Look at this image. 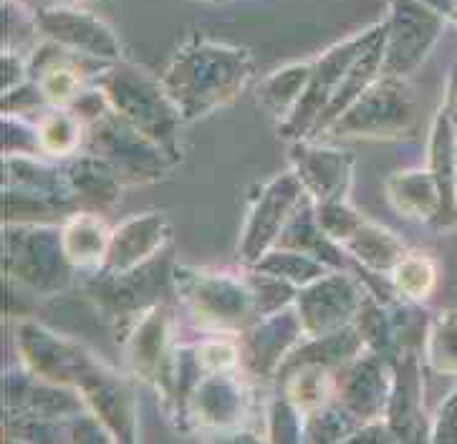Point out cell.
<instances>
[{
  "label": "cell",
  "instance_id": "cell-1",
  "mask_svg": "<svg viewBox=\"0 0 457 444\" xmlns=\"http://www.w3.org/2000/svg\"><path fill=\"white\" fill-rule=\"evenodd\" d=\"M253 74L251 56L225 45L185 48L164 71L162 84L185 124L233 104Z\"/></svg>",
  "mask_w": 457,
  "mask_h": 444
},
{
  "label": "cell",
  "instance_id": "cell-2",
  "mask_svg": "<svg viewBox=\"0 0 457 444\" xmlns=\"http://www.w3.org/2000/svg\"><path fill=\"white\" fill-rule=\"evenodd\" d=\"M74 210L63 162L44 154L3 157V222H63Z\"/></svg>",
  "mask_w": 457,
  "mask_h": 444
},
{
  "label": "cell",
  "instance_id": "cell-3",
  "mask_svg": "<svg viewBox=\"0 0 457 444\" xmlns=\"http://www.w3.org/2000/svg\"><path fill=\"white\" fill-rule=\"evenodd\" d=\"M175 296L190 321L212 336H237L261 318L245 275L175 266Z\"/></svg>",
  "mask_w": 457,
  "mask_h": 444
},
{
  "label": "cell",
  "instance_id": "cell-4",
  "mask_svg": "<svg viewBox=\"0 0 457 444\" xmlns=\"http://www.w3.org/2000/svg\"><path fill=\"white\" fill-rule=\"evenodd\" d=\"M3 270L38 296L63 293L79 273L61 243V222H3Z\"/></svg>",
  "mask_w": 457,
  "mask_h": 444
},
{
  "label": "cell",
  "instance_id": "cell-5",
  "mask_svg": "<svg viewBox=\"0 0 457 444\" xmlns=\"http://www.w3.org/2000/svg\"><path fill=\"white\" fill-rule=\"evenodd\" d=\"M417 127V102L399 76L382 74L321 136L326 142H397Z\"/></svg>",
  "mask_w": 457,
  "mask_h": 444
},
{
  "label": "cell",
  "instance_id": "cell-6",
  "mask_svg": "<svg viewBox=\"0 0 457 444\" xmlns=\"http://www.w3.org/2000/svg\"><path fill=\"white\" fill-rule=\"evenodd\" d=\"M175 266L172 248H167L132 270L94 273L87 281V293L104 316L127 331L142 313L167 303V298L175 293Z\"/></svg>",
  "mask_w": 457,
  "mask_h": 444
},
{
  "label": "cell",
  "instance_id": "cell-7",
  "mask_svg": "<svg viewBox=\"0 0 457 444\" xmlns=\"http://www.w3.org/2000/svg\"><path fill=\"white\" fill-rule=\"evenodd\" d=\"M99 89L114 114L127 119L139 132L147 134L152 142L179 157L178 132L185 121L162 81L157 84L137 69L119 66L102 76Z\"/></svg>",
  "mask_w": 457,
  "mask_h": 444
},
{
  "label": "cell",
  "instance_id": "cell-8",
  "mask_svg": "<svg viewBox=\"0 0 457 444\" xmlns=\"http://www.w3.org/2000/svg\"><path fill=\"white\" fill-rule=\"evenodd\" d=\"M84 149L112 164L127 187L160 182L179 162V157L152 142L112 109L91 124Z\"/></svg>",
  "mask_w": 457,
  "mask_h": 444
},
{
  "label": "cell",
  "instance_id": "cell-9",
  "mask_svg": "<svg viewBox=\"0 0 457 444\" xmlns=\"http://www.w3.org/2000/svg\"><path fill=\"white\" fill-rule=\"evenodd\" d=\"M306 200L311 197L294 169H286L270 179L263 187V193L255 197L240 243H237L240 266H253L261 255L276 248L283 230L288 227V222L294 220V215Z\"/></svg>",
  "mask_w": 457,
  "mask_h": 444
},
{
  "label": "cell",
  "instance_id": "cell-10",
  "mask_svg": "<svg viewBox=\"0 0 457 444\" xmlns=\"http://www.w3.org/2000/svg\"><path fill=\"white\" fill-rule=\"evenodd\" d=\"M251 412V389L236 371L203 374L182 401L178 422L185 430L230 432L245 427Z\"/></svg>",
  "mask_w": 457,
  "mask_h": 444
},
{
  "label": "cell",
  "instance_id": "cell-11",
  "mask_svg": "<svg viewBox=\"0 0 457 444\" xmlns=\"http://www.w3.org/2000/svg\"><path fill=\"white\" fill-rule=\"evenodd\" d=\"M15 349L26 371L69 389H79L81 379L99 361L89 349L36 321H21L15 326Z\"/></svg>",
  "mask_w": 457,
  "mask_h": 444
},
{
  "label": "cell",
  "instance_id": "cell-12",
  "mask_svg": "<svg viewBox=\"0 0 457 444\" xmlns=\"http://www.w3.org/2000/svg\"><path fill=\"white\" fill-rule=\"evenodd\" d=\"M178 358V346L172 341V311L160 303L142 313L132 326L124 331V361L134 379L154 386L162 399L167 397L172 369Z\"/></svg>",
  "mask_w": 457,
  "mask_h": 444
},
{
  "label": "cell",
  "instance_id": "cell-13",
  "mask_svg": "<svg viewBox=\"0 0 457 444\" xmlns=\"http://www.w3.org/2000/svg\"><path fill=\"white\" fill-rule=\"evenodd\" d=\"M367 296V285L354 278L352 270H331L328 275L298 291L295 311L309 339L324 336L352 326Z\"/></svg>",
  "mask_w": 457,
  "mask_h": 444
},
{
  "label": "cell",
  "instance_id": "cell-14",
  "mask_svg": "<svg viewBox=\"0 0 457 444\" xmlns=\"http://www.w3.org/2000/svg\"><path fill=\"white\" fill-rule=\"evenodd\" d=\"M395 386V361L364 349L337 371V401L359 424L386 419Z\"/></svg>",
  "mask_w": 457,
  "mask_h": 444
},
{
  "label": "cell",
  "instance_id": "cell-15",
  "mask_svg": "<svg viewBox=\"0 0 457 444\" xmlns=\"http://www.w3.org/2000/svg\"><path fill=\"white\" fill-rule=\"evenodd\" d=\"M291 169L301 177L311 202L349 200L354 182V154L326 139L291 142Z\"/></svg>",
  "mask_w": 457,
  "mask_h": 444
},
{
  "label": "cell",
  "instance_id": "cell-16",
  "mask_svg": "<svg viewBox=\"0 0 457 444\" xmlns=\"http://www.w3.org/2000/svg\"><path fill=\"white\" fill-rule=\"evenodd\" d=\"M303 339H306V331L301 324V316L295 311V303L276 313L261 316L245 331V339L240 343L243 366L253 379H276L283 361Z\"/></svg>",
  "mask_w": 457,
  "mask_h": 444
},
{
  "label": "cell",
  "instance_id": "cell-17",
  "mask_svg": "<svg viewBox=\"0 0 457 444\" xmlns=\"http://www.w3.org/2000/svg\"><path fill=\"white\" fill-rule=\"evenodd\" d=\"M91 415H96L117 442H137V401L132 382L117 369L96 361L76 389Z\"/></svg>",
  "mask_w": 457,
  "mask_h": 444
},
{
  "label": "cell",
  "instance_id": "cell-18",
  "mask_svg": "<svg viewBox=\"0 0 457 444\" xmlns=\"http://www.w3.org/2000/svg\"><path fill=\"white\" fill-rule=\"evenodd\" d=\"M87 409L84 397L69 389L46 382L26 371H11L3 376V412L5 416H36V419H69Z\"/></svg>",
  "mask_w": 457,
  "mask_h": 444
},
{
  "label": "cell",
  "instance_id": "cell-19",
  "mask_svg": "<svg viewBox=\"0 0 457 444\" xmlns=\"http://www.w3.org/2000/svg\"><path fill=\"white\" fill-rule=\"evenodd\" d=\"M172 227L162 212H139L121 220L112 230V243L102 270L121 273L152 260L170 248Z\"/></svg>",
  "mask_w": 457,
  "mask_h": 444
},
{
  "label": "cell",
  "instance_id": "cell-20",
  "mask_svg": "<svg viewBox=\"0 0 457 444\" xmlns=\"http://www.w3.org/2000/svg\"><path fill=\"white\" fill-rule=\"evenodd\" d=\"M386 205L404 220L435 225L443 230L445 200L435 175L425 169H399L384 182Z\"/></svg>",
  "mask_w": 457,
  "mask_h": 444
},
{
  "label": "cell",
  "instance_id": "cell-21",
  "mask_svg": "<svg viewBox=\"0 0 457 444\" xmlns=\"http://www.w3.org/2000/svg\"><path fill=\"white\" fill-rule=\"evenodd\" d=\"M386 422L397 432L399 442L429 440V430L422 422V369L414 351H402L395 358V386Z\"/></svg>",
  "mask_w": 457,
  "mask_h": 444
},
{
  "label": "cell",
  "instance_id": "cell-22",
  "mask_svg": "<svg viewBox=\"0 0 457 444\" xmlns=\"http://www.w3.org/2000/svg\"><path fill=\"white\" fill-rule=\"evenodd\" d=\"M63 169H66L79 210L102 212V210L114 208L127 187L112 164L87 149L63 160Z\"/></svg>",
  "mask_w": 457,
  "mask_h": 444
},
{
  "label": "cell",
  "instance_id": "cell-23",
  "mask_svg": "<svg viewBox=\"0 0 457 444\" xmlns=\"http://www.w3.org/2000/svg\"><path fill=\"white\" fill-rule=\"evenodd\" d=\"M112 230L99 212L74 210L61 222V243L66 258L76 270H87L89 275L99 273L106 263V252L112 243Z\"/></svg>",
  "mask_w": 457,
  "mask_h": 444
},
{
  "label": "cell",
  "instance_id": "cell-24",
  "mask_svg": "<svg viewBox=\"0 0 457 444\" xmlns=\"http://www.w3.org/2000/svg\"><path fill=\"white\" fill-rule=\"evenodd\" d=\"M440 30V21L425 11H404L399 18L397 30L389 38L384 51V74L402 76L410 74L425 59L429 45Z\"/></svg>",
  "mask_w": 457,
  "mask_h": 444
},
{
  "label": "cell",
  "instance_id": "cell-25",
  "mask_svg": "<svg viewBox=\"0 0 457 444\" xmlns=\"http://www.w3.org/2000/svg\"><path fill=\"white\" fill-rule=\"evenodd\" d=\"M341 248L352 258V266L374 275H389L399 260L410 252L407 243L397 233L367 218L356 225V230L346 237Z\"/></svg>",
  "mask_w": 457,
  "mask_h": 444
},
{
  "label": "cell",
  "instance_id": "cell-26",
  "mask_svg": "<svg viewBox=\"0 0 457 444\" xmlns=\"http://www.w3.org/2000/svg\"><path fill=\"white\" fill-rule=\"evenodd\" d=\"M337 371L319 364H294L276 374V384L303 416L337 399Z\"/></svg>",
  "mask_w": 457,
  "mask_h": 444
},
{
  "label": "cell",
  "instance_id": "cell-27",
  "mask_svg": "<svg viewBox=\"0 0 457 444\" xmlns=\"http://www.w3.org/2000/svg\"><path fill=\"white\" fill-rule=\"evenodd\" d=\"M455 147H457V132L455 121H453V111L445 104L432 121V134H429V149H428V167L435 175L440 190H443L445 200V227L457 225V208L455 197H453V187H455Z\"/></svg>",
  "mask_w": 457,
  "mask_h": 444
},
{
  "label": "cell",
  "instance_id": "cell-28",
  "mask_svg": "<svg viewBox=\"0 0 457 444\" xmlns=\"http://www.w3.org/2000/svg\"><path fill=\"white\" fill-rule=\"evenodd\" d=\"M89 127L84 119L69 106H54L36 119V134H38V149L48 160L63 162L74 157L87 144Z\"/></svg>",
  "mask_w": 457,
  "mask_h": 444
},
{
  "label": "cell",
  "instance_id": "cell-29",
  "mask_svg": "<svg viewBox=\"0 0 457 444\" xmlns=\"http://www.w3.org/2000/svg\"><path fill=\"white\" fill-rule=\"evenodd\" d=\"M44 26L48 36H54L59 44L71 45L76 51H84L96 59H114L119 53L117 41L112 38V33L84 15H48V23Z\"/></svg>",
  "mask_w": 457,
  "mask_h": 444
},
{
  "label": "cell",
  "instance_id": "cell-30",
  "mask_svg": "<svg viewBox=\"0 0 457 444\" xmlns=\"http://www.w3.org/2000/svg\"><path fill=\"white\" fill-rule=\"evenodd\" d=\"M386 278H389V285L395 291V298L425 303L437 288L440 270H437L435 258H429L425 252L410 251Z\"/></svg>",
  "mask_w": 457,
  "mask_h": 444
},
{
  "label": "cell",
  "instance_id": "cell-31",
  "mask_svg": "<svg viewBox=\"0 0 457 444\" xmlns=\"http://www.w3.org/2000/svg\"><path fill=\"white\" fill-rule=\"evenodd\" d=\"M248 267L263 270V273H270V275H278L283 281L294 283L298 291L331 273V267L326 266V263H321L319 258L306 255V252L301 251H294V248H286V245L270 248L266 255H261V258Z\"/></svg>",
  "mask_w": 457,
  "mask_h": 444
},
{
  "label": "cell",
  "instance_id": "cell-32",
  "mask_svg": "<svg viewBox=\"0 0 457 444\" xmlns=\"http://www.w3.org/2000/svg\"><path fill=\"white\" fill-rule=\"evenodd\" d=\"M354 328L364 341L369 351L384 356L389 361H395L399 351L397 341H395V328H392V316H389V303H384L382 298L369 293L361 303V308L356 313Z\"/></svg>",
  "mask_w": 457,
  "mask_h": 444
},
{
  "label": "cell",
  "instance_id": "cell-33",
  "mask_svg": "<svg viewBox=\"0 0 457 444\" xmlns=\"http://www.w3.org/2000/svg\"><path fill=\"white\" fill-rule=\"evenodd\" d=\"M311 69L306 63H298V66H288V69H280L273 76H268L266 81L261 84L258 89V99L278 117V121L291 117L303 91L309 86Z\"/></svg>",
  "mask_w": 457,
  "mask_h": 444
},
{
  "label": "cell",
  "instance_id": "cell-34",
  "mask_svg": "<svg viewBox=\"0 0 457 444\" xmlns=\"http://www.w3.org/2000/svg\"><path fill=\"white\" fill-rule=\"evenodd\" d=\"M425 361L440 376H457V308L437 313L425 336Z\"/></svg>",
  "mask_w": 457,
  "mask_h": 444
},
{
  "label": "cell",
  "instance_id": "cell-35",
  "mask_svg": "<svg viewBox=\"0 0 457 444\" xmlns=\"http://www.w3.org/2000/svg\"><path fill=\"white\" fill-rule=\"evenodd\" d=\"M30 81L38 84L46 104L51 109L54 106H71L76 102V96L84 91V74L76 69L74 63H63V61L33 69Z\"/></svg>",
  "mask_w": 457,
  "mask_h": 444
},
{
  "label": "cell",
  "instance_id": "cell-36",
  "mask_svg": "<svg viewBox=\"0 0 457 444\" xmlns=\"http://www.w3.org/2000/svg\"><path fill=\"white\" fill-rule=\"evenodd\" d=\"M361 424L354 416L349 415L339 401L331 399L326 407L316 409L313 415L306 416V427H303V440L306 442H349L352 434Z\"/></svg>",
  "mask_w": 457,
  "mask_h": 444
},
{
  "label": "cell",
  "instance_id": "cell-37",
  "mask_svg": "<svg viewBox=\"0 0 457 444\" xmlns=\"http://www.w3.org/2000/svg\"><path fill=\"white\" fill-rule=\"evenodd\" d=\"M389 316H392V328H395V341H397L399 351H414L417 346L425 343L432 318L422 308V303L395 298L389 303Z\"/></svg>",
  "mask_w": 457,
  "mask_h": 444
},
{
  "label": "cell",
  "instance_id": "cell-38",
  "mask_svg": "<svg viewBox=\"0 0 457 444\" xmlns=\"http://www.w3.org/2000/svg\"><path fill=\"white\" fill-rule=\"evenodd\" d=\"M245 278L251 283L258 316H268V313H276L295 303L298 288L294 283L283 281V278L270 275V273H263V270H255V267H245Z\"/></svg>",
  "mask_w": 457,
  "mask_h": 444
},
{
  "label": "cell",
  "instance_id": "cell-39",
  "mask_svg": "<svg viewBox=\"0 0 457 444\" xmlns=\"http://www.w3.org/2000/svg\"><path fill=\"white\" fill-rule=\"evenodd\" d=\"M192 354L203 374H220V371H237L243 364V349L233 336H215V339L192 343Z\"/></svg>",
  "mask_w": 457,
  "mask_h": 444
},
{
  "label": "cell",
  "instance_id": "cell-40",
  "mask_svg": "<svg viewBox=\"0 0 457 444\" xmlns=\"http://www.w3.org/2000/svg\"><path fill=\"white\" fill-rule=\"evenodd\" d=\"M313 218L326 235L331 237L337 245H344L346 237L356 230V225L364 220V215L349 205V200H337V202H313Z\"/></svg>",
  "mask_w": 457,
  "mask_h": 444
},
{
  "label": "cell",
  "instance_id": "cell-41",
  "mask_svg": "<svg viewBox=\"0 0 457 444\" xmlns=\"http://www.w3.org/2000/svg\"><path fill=\"white\" fill-rule=\"evenodd\" d=\"M306 416L295 409L288 397L280 391L276 399L268 404L266 419V440L270 442H298L303 440Z\"/></svg>",
  "mask_w": 457,
  "mask_h": 444
},
{
  "label": "cell",
  "instance_id": "cell-42",
  "mask_svg": "<svg viewBox=\"0 0 457 444\" xmlns=\"http://www.w3.org/2000/svg\"><path fill=\"white\" fill-rule=\"evenodd\" d=\"M432 442H457V389L445 399L429 430Z\"/></svg>",
  "mask_w": 457,
  "mask_h": 444
},
{
  "label": "cell",
  "instance_id": "cell-43",
  "mask_svg": "<svg viewBox=\"0 0 457 444\" xmlns=\"http://www.w3.org/2000/svg\"><path fill=\"white\" fill-rule=\"evenodd\" d=\"M453 197H455V208H457V147H455V187H453Z\"/></svg>",
  "mask_w": 457,
  "mask_h": 444
}]
</instances>
